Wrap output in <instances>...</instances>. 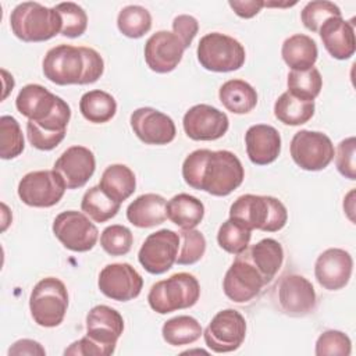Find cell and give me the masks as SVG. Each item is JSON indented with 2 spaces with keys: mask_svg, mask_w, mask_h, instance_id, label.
<instances>
[{
  "mask_svg": "<svg viewBox=\"0 0 356 356\" xmlns=\"http://www.w3.org/2000/svg\"><path fill=\"white\" fill-rule=\"evenodd\" d=\"M182 178L193 189L227 196L241 186L245 170L236 154L229 150L197 149L185 157Z\"/></svg>",
  "mask_w": 356,
  "mask_h": 356,
  "instance_id": "obj_1",
  "label": "cell"
},
{
  "mask_svg": "<svg viewBox=\"0 0 356 356\" xmlns=\"http://www.w3.org/2000/svg\"><path fill=\"white\" fill-rule=\"evenodd\" d=\"M42 68L56 85H88L103 75L104 61L92 47L58 44L46 53Z\"/></svg>",
  "mask_w": 356,
  "mask_h": 356,
  "instance_id": "obj_2",
  "label": "cell"
},
{
  "mask_svg": "<svg viewBox=\"0 0 356 356\" xmlns=\"http://www.w3.org/2000/svg\"><path fill=\"white\" fill-rule=\"evenodd\" d=\"M229 218L236 220L250 231L277 232L285 227L288 211L284 203L277 197L246 193L231 204Z\"/></svg>",
  "mask_w": 356,
  "mask_h": 356,
  "instance_id": "obj_3",
  "label": "cell"
},
{
  "mask_svg": "<svg viewBox=\"0 0 356 356\" xmlns=\"http://www.w3.org/2000/svg\"><path fill=\"white\" fill-rule=\"evenodd\" d=\"M10 26L22 42H46L61 32V18L54 7L49 8L35 1H25L11 11Z\"/></svg>",
  "mask_w": 356,
  "mask_h": 356,
  "instance_id": "obj_4",
  "label": "cell"
},
{
  "mask_svg": "<svg viewBox=\"0 0 356 356\" xmlns=\"http://www.w3.org/2000/svg\"><path fill=\"white\" fill-rule=\"evenodd\" d=\"M199 296L200 285L197 278L189 273H177L153 284L147 293V302L156 313L167 314L195 306Z\"/></svg>",
  "mask_w": 356,
  "mask_h": 356,
  "instance_id": "obj_5",
  "label": "cell"
},
{
  "mask_svg": "<svg viewBox=\"0 0 356 356\" xmlns=\"http://www.w3.org/2000/svg\"><path fill=\"white\" fill-rule=\"evenodd\" d=\"M68 307V292L64 282L56 277L40 280L29 296V310L33 321L46 328L63 323Z\"/></svg>",
  "mask_w": 356,
  "mask_h": 356,
  "instance_id": "obj_6",
  "label": "cell"
},
{
  "mask_svg": "<svg viewBox=\"0 0 356 356\" xmlns=\"http://www.w3.org/2000/svg\"><path fill=\"white\" fill-rule=\"evenodd\" d=\"M197 60L200 65L213 72H231L245 64V47L232 36L211 32L204 35L197 44Z\"/></svg>",
  "mask_w": 356,
  "mask_h": 356,
  "instance_id": "obj_7",
  "label": "cell"
},
{
  "mask_svg": "<svg viewBox=\"0 0 356 356\" xmlns=\"http://www.w3.org/2000/svg\"><path fill=\"white\" fill-rule=\"evenodd\" d=\"M67 185L54 170H40L25 174L18 184V196L31 207H51L57 204Z\"/></svg>",
  "mask_w": 356,
  "mask_h": 356,
  "instance_id": "obj_8",
  "label": "cell"
},
{
  "mask_svg": "<svg viewBox=\"0 0 356 356\" xmlns=\"http://www.w3.org/2000/svg\"><path fill=\"white\" fill-rule=\"evenodd\" d=\"M289 149L295 164L306 171L324 170L335 154L334 145L325 134L309 129L298 131Z\"/></svg>",
  "mask_w": 356,
  "mask_h": 356,
  "instance_id": "obj_9",
  "label": "cell"
},
{
  "mask_svg": "<svg viewBox=\"0 0 356 356\" xmlns=\"http://www.w3.org/2000/svg\"><path fill=\"white\" fill-rule=\"evenodd\" d=\"M246 321L235 309L218 312L203 332L207 348L216 353L236 350L245 341Z\"/></svg>",
  "mask_w": 356,
  "mask_h": 356,
  "instance_id": "obj_10",
  "label": "cell"
},
{
  "mask_svg": "<svg viewBox=\"0 0 356 356\" xmlns=\"http://www.w3.org/2000/svg\"><path fill=\"white\" fill-rule=\"evenodd\" d=\"M53 234L64 248L72 252H88L97 242L99 231L89 217L76 210H67L56 216Z\"/></svg>",
  "mask_w": 356,
  "mask_h": 356,
  "instance_id": "obj_11",
  "label": "cell"
},
{
  "mask_svg": "<svg viewBox=\"0 0 356 356\" xmlns=\"http://www.w3.org/2000/svg\"><path fill=\"white\" fill-rule=\"evenodd\" d=\"M179 250V235L171 229H159L150 234L142 243L138 260L150 274L167 273L177 260Z\"/></svg>",
  "mask_w": 356,
  "mask_h": 356,
  "instance_id": "obj_12",
  "label": "cell"
},
{
  "mask_svg": "<svg viewBox=\"0 0 356 356\" xmlns=\"http://www.w3.org/2000/svg\"><path fill=\"white\" fill-rule=\"evenodd\" d=\"M278 307L291 317H303L316 309L317 296L312 282L299 274H286L275 285Z\"/></svg>",
  "mask_w": 356,
  "mask_h": 356,
  "instance_id": "obj_13",
  "label": "cell"
},
{
  "mask_svg": "<svg viewBox=\"0 0 356 356\" xmlns=\"http://www.w3.org/2000/svg\"><path fill=\"white\" fill-rule=\"evenodd\" d=\"M264 285L267 284L243 253L236 254L222 281L225 296L235 303L250 302L261 292Z\"/></svg>",
  "mask_w": 356,
  "mask_h": 356,
  "instance_id": "obj_14",
  "label": "cell"
},
{
  "mask_svg": "<svg viewBox=\"0 0 356 356\" xmlns=\"http://www.w3.org/2000/svg\"><path fill=\"white\" fill-rule=\"evenodd\" d=\"M124 331V318L113 307L97 305L86 316V337L92 339L102 356L113 355L118 338Z\"/></svg>",
  "mask_w": 356,
  "mask_h": 356,
  "instance_id": "obj_15",
  "label": "cell"
},
{
  "mask_svg": "<svg viewBox=\"0 0 356 356\" xmlns=\"http://www.w3.org/2000/svg\"><path fill=\"white\" fill-rule=\"evenodd\" d=\"M97 285L104 296L117 302H128L139 296L143 278L128 263H111L100 271Z\"/></svg>",
  "mask_w": 356,
  "mask_h": 356,
  "instance_id": "obj_16",
  "label": "cell"
},
{
  "mask_svg": "<svg viewBox=\"0 0 356 356\" xmlns=\"http://www.w3.org/2000/svg\"><path fill=\"white\" fill-rule=\"evenodd\" d=\"M182 125L186 136L193 140H216L225 135L229 120L213 106L196 104L185 113Z\"/></svg>",
  "mask_w": 356,
  "mask_h": 356,
  "instance_id": "obj_17",
  "label": "cell"
},
{
  "mask_svg": "<svg viewBox=\"0 0 356 356\" xmlns=\"http://www.w3.org/2000/svg\"><path fill=\"white\" fill-rule=\"evenodd\" d=\"M185 46L181 39L168 31H157L145 43V61L157 74L171 72L182 60Z\"/></svg>",
  "mask_w": 356,
  "mask_h": 356,
  "instance_id": "obj_18",
  "label": "cell"
},
{
  "mask_svg": "<svg viewBox=\"0 0 356 356\" xmlns=\"http://www.w3.org/2000/svg\"><path fill=\"white\" fill-rule=\"evenodd\" d=\"M134 134L146 145H167L174 140L177 128L171 117L153 108L140 107L129 118Z\"/></svg>",
  "mask_w": 356,
  "mask_h": 356,
  "instance_id": "obj_19",
  "label": "cell"
},
{
  "mask_svg": "<svg viewBox=\"0 0 356 356\" xmlns=\"http://www.w3.org/2000/svg\"><path fill=\"white\" fill-rule=\"evenodd\" d=\"M353 270L349 252L339 248L324 250L316 260L314 275L317 282L328 291H338L348 285Z\"/></svg>",
  "mask_w": 356,
  "mask_h": 356,
  "instance_id": "obj_20",
  "label": "cell"
},
{
  "mask_svg": "<svg viewBox=\"0 0 356 356\" xmlns=\"http://www.w3.org/2000/svg\"><path fill=\"white\" fill-rule=\"evenodd\" d=\"M53 170L63 177L67 189L82 188L96 170L95 154L85 146H71L56 160Z\"/></svg>",
  "mask_w": 356,
  "mask_h": 356,
  "instance_id": "obj_21",
  "label": "cell"
},
{
  "mask_svg": "<svg viewBox=\"0 0 356 356\" xmlns=\"http://www.w3.org/2000/svg\"><path fill=\"white\" fill-rule=\"evenodd\" d=\"M64 103L65 100L60 96H56L38 83L25 85L15 99L17 110L26 117L28 121L33 122H40L51 117Z\"/></svg>",
  "mask_w": 356,
  "mask_h": 356,
  "instance_id": "obj_22",
  "label": "cell"
},
{
  "mask_svg": "<svg viewBox=\"0 0 356 356\" xmlns=\"http://www.w3.org/2000/svg\"><path fill=\"white\" fill-rule=\"evenodd\" d=\"M71 118V108L65 102L51 117L40 122L28 121L26 135L29 143L39 150H51L65 138L67 125Z\"/></svg>",
  "mask_w": 356,
  "mask_h": 356,
  "instance_id": "obj_23",
  "label": "cell"
},
{
  "mask_svg": "<svg viewBox=\"0 0 356 356\" xmlns=\"http://www.w3.org/2000/svg\"><path fill=\"white\" fill-rule=\"evenodd\" d=\"M245 145L249 160L256 165L271 164L281 153L280 132L267 124L249 127L245 134Z\"/></svg>",
  "mask_w": 356,
  "mask_h": 356,
  "instance_id": "obj_24",
  "label": "cell"
},
{
  "mask_svg": "<svg viewBox=\"0 0 356 356\" xmlns=\"http://www.w3.org/2000/svg\"><path fill=\"white\" fill-rule=\"evenodd\" d=\"M325 50L337 60H348L355 54V22L342 17L328 18L318 29Z\"/></svg>",
  "mask_w": 356,
  "mask_h": 356,
  "instance_id": "obj_25",
  "label": "cell"
},
{
  "mask_svg": "<svg viewBox=\"0 0 356 356\" xmlns=\"http://www.w3.org/2000/svg\"><path fill=\"white\" fill-rule=\"evenodd\" d=\"M256 267L266 284L271 282L284 261V249L273 238H264L242 252Z\"/></svg>",
  "mask_w": 356,
  "mask_h": 356,
  "instance_id": "obj_26",
  "label": "cell"
},
{
  "mask_svg": "<svg viewBox=\"0 0 356 356\" xmlns=\"http://www.w3.org/2000/svg\"><path fill=\"white\" fill-rule=\"evenodd\" d=\"M167 200L157 193H145L129 203L128 221L138 228H152L165 221Z\"/></svg>",
  "mask_w": 356,
  "mask_h": 356,
  "instance_id": "obj_27",
  "label": "cell"
},
{
  "mask_svg": "<svg viewBox=\"0 0 356 356\" xmlns=\"http://www.w3.org/2000/svg\"><path fill=\"white\" fill-rule=\"evenodd\" d=\"M281 56L292 71H305L314 67L318 50L314 39L303 33H295L284 40Z\"/></svg>",
  "mask_w": 356,
  "mask_h": 356,
  "instance_id": "obj_28",
  "label": "cell"
},
{
  "mask_svg": "<svg viewBox=\"0 0 356 356\" xmlns=\"http://www.w3.org/2000/svg\"><path fill=\"white\" fill-rule=\"evenodd\" d=\"M165 214L181 229H192L202 222L204 204L189 193H178L167 202Z\"/></svg>",
  "mask_w": 356,
  "mask_h": 356,
  "instance_id": "obj_29",
  "label": "cell"
},
{
  "mask_svg": "<svg viewBox=\"0 0 356 356\" xmlns=\"http://www.w3.org/2000/svg\"><path fill=\"white\" fill-rule=\"evenodd\" d=\"M218 99L232 114H248L257 104V92L243 79H229L221 85Z\"/></svg>",
  "mask_w": 356,
  "mask_h": 356,
  "instance_id": "obj_30",
  "label": "cell"
},
{
  "mask_svg": "<svg viewBox=\"0 0 356 356\" xmlns=\"http://www.w3.org/2000/svg\"><path fill=\"white\" fill-rule=\"evenodd\" d=\"M99 186L108 197L122 203L135 192L136 178L128 165L111 164L103 171Z\"/></svg>",
  "mask_w": 356,
  "mask_h": 356,
  "instance_id": "obj_31",
  "label": "cell"
},
{
  "mask_svg": "<svg viewBox=\"0 0 356 356\" xmlns=\"http://www.w3.org/2000/svg\"><path fill=\"white\" fill-rule=\"evenodd\" d=\"M79 110L85 120L93 124H104L117 113L115 99L100 89L89 90L79 100Z\"/></svg>",
  "mask_w": 356,
  "mask_h": 356,
  "instance_id": "obj_32",
  "label": "cell"
},
{
  "mask_svg": "<svg viewBox=\"0 0 356 356\" xmlns=\"http://www.w3.org/2000/svg\"><path fill=\"white\" fill-rule=\"evenodd\" d=\"M314 102H305L284 92L274 103V115L285 125L306 124L314 115Z\"/></svg>",
  "mask_w": 356,
  "mask_h": 356,
  "instance_id": "obj_33",
  "label": "cell"
},
{
  "mask_svg": "<svg viewBox=\"0 0 356 356\" xmlns=\"http://www.w3.org/2000/svg\"><path fill=\"white\" fill-rule=\"evenodd\" d=\"M203 334L200 323L191 316H177L163 324V339L171 346L189 345L196 342Z\"/></svg>",
  "mask_w": 356,
  "mask_h": 356,
  "instance_id": "obj_34",
  "label": "cell"
},
{
  "mask_svg": "<svg viewBox=\"0 0 356 356\" xmlns=\"http://www.w3.org/2000/svg\"><path fill=\"white\" fill-rule=\"evenodd\" d=\"M120 207L121 203L108 197L99 185L89 188L83 193L81 202V210L96 222H104L107 220H111L117 216Z\"/></svg>",
  "mask_w": 356,
  "mask_h": 356,
  "instance_id": "obj_35",
  "label": "cell"
},
{
  "mask_svg": "<svg viewBox=\"0 0 356 356\" xmlns=\"http://www.w3.org/2000/svg\"><path fill=\"white\" fill-rule=\"evenodd\" d=\"M288 92L305 102H314L323 88V78L317 68L291 71L288 74Z\"/></svg>",
  "mask_w": 356,
  "mask_h": 356,
  "instance_id": "obj_36",
  "label": "cell"
},
{
  "mask_svg": "<svg viewBox=\"0 0 356 356\" xmlns=\"http://www.w3.org/2000/svg\"><path fill=\"white\" fill-rule=\"evenodd\" d=\"M117 26L124 36L138 39L150 31L152 15L145 7L131 4L118 13Z\"/></svg>",
  "mask_w": 356,
  "mask_h": 356,
  "instance_id": "obj_37",
  "label": "cell"
},
{
  "mask_svg": "<svg viewBox=\"0 0 356 356\" xmlns=\"http://www.w3.org/2000/svg\"><path fill=\"white\" fill-rule=\"evenodd\" d=\"M250 238L252 231L234 218L224 221L217 232V242L220 248L235 256L248 249Z\"/></svg>",
  "mask_w": 356,
  "mask_h": 356,
  "instance_id": "obj_38",
  "label": "cell"
},
{
  "mask_svg": "<svg viewBox=\"0 0 356 356\" xmlns=\"http://www.w3.org/2000/svg\"><path fill=\"white\" fill-rule=\"evenodd\" d=\"M24 135L18 121L11 115L0 117V157L11 160L24 152Z\"/></svg>",
  "mask_w": 356,
  "mask_h": 356,
  "instance_id": "obj_39",
  "label": "cell"
},
{
  "mask_svg": "<svg viewBox=\"0 0 356 356\" xmlns=\"http://www.w3.org/2000/svg\"><path fill=\"white\" fill-rule=\"evenodd\" d=\"M56 11L61 18V35L67 38H79L85 33L88 28V15L85 10L72 1L60 3L56 7Z\"/></svg>",
  "mask_w": 356,
  "mask_h": 356,
  "instance_id": "obj_40",
  "label": "cell"
},
{
  "mask_svg": "<svg viewBox=\"0 0 356 356\" xmlns=\"http://www.w3.org/2000/svg\"><path fill=\"white\" fill-rule=\"evenodd\" d=\"M178 235H179V250H178L175 263L181 266H191L197 263L206 252L204 235L195 228L182 229Z\"/></svg>",
  "mask_w": 356,
  "mask_h": 356,
  "instance_id": "obj_41",
  "label": "cell"
},
{
  "mask_svg": "<svg viewBox=\"0 0 356 356\" xmlns=\"http://www.w3.org/2000/svg\"><path fill=\"white\" fill-rule=\"evenodd\" d=\"M332 17H342L339 7L331 1L314 0L309 1L300 11V19L312 32H318L320 26Z\"/></svg>",
  "mask_w": 356,
  "mask_h": 356,
  "instance_id": "obj_42",
  "label": "cell"
},
{
  "mask_svg": "<svg viewBox=\"0 0 356 356\" xmlns=\"http://www.w3.org/2000/svg\"><path fill=\"white\" fill-rule=\"evenodd\" d=\"M134 243V235L129 228L113 224L103 229L100 235V245L103 250L110 256H124L127 254Z\"/></svg>",
  "mask_w": 356,
  "mask_h": 356,
  "instance_id": "obj_43",
  "label": "cell"
},
{
  "mask_svg": "<svg viewBox=\"0 0 356 356\" xmlns=\"http://www.w3.org/2000/svg\"><path fill=\"white\" fill-rule=\"evenodd\" d=\"M316 355L317 356H349L352 352L350 338L338 330L324 331L316 342Z\"/></svg>",
  "mask_w": 356,
  "mask_h": 356,
  "instance_id": "obj_44",
  "label": "cell"
},
{
  "mask_svg": "<svg viewBox=\"0 0 356 356\" xmlns=\"http://www.w3.org/2000/svg\"><path fill=\"white\" fill-rule=\"evenodd\" d=\"M355 154H356V139L355 136H349L339 142L337 147L335 156V165L341 175L345 178L355 181L356 179V164H355Z\"/></svg>",
  "mask_w": 356,
  "mask_h": 356,
  "instance_id": "obj_45",
  "label": "cell"
},
{
  "mask_svg": "<svg viewBox=\"0 0 356 356\" xmlns=\"http://www.w3.org/2000/svg\"><path fill=\"white\" fill-rule=\"evenodd\" d=\"M199 31V22L195 17L188 14H181L172 21V32L181 39L185 49L191 46Z\"/></svg>",
  "mask_w": 356,
  "mask_h": 356,
  "instance_id": "obj_46",
  "label": "cell"
},
{
  "mask_svg": "<svg viewBox=\"0 0 356 356\" xmlns=\"http://www.w3.org/2000/svg\"><path fill=\"white\" fill-rule=\"evenodd\" d=\"M228 4L235 11V14L241 18H252L256 14H259L260 10L264 7V1L261 0H245V1L231 0L228 1Z\"/></svg>",
  "mask_w": 356,
  "mask_h": 356,
  "instance_id": "obj_47",
  "label": "cell"
},
{
  "mask_svg": "<svg viewBox=\"0 0 356 356\" xmlns=\"http://www.w3.org/2000/svg\"><path fill=\"white\" fill-rule=\"evenodd\" d=\"M8 355H40L44 356V348L33 339H19L8 349Z\"/></svg>",
  "mask_w": 356,
  "mask_h": 356,
  "instance_id": "obj_48",
  "label": "cell"
},
{
  "mask_svg": "<svg viewBox=\"0 0 356 356\" xmlns=\"http://www.w3.org/2000/svg\"><path fill=\"white\" fill-rule=\"evenodd\" d=\"M1 74H3V82H4V93H3V100H4L8 92L13 90L14 88V79H13V75H10L6 70H1Z\"/></svg>",
  "mask_w": 356,
  "mask_h": 356,
  "instance_id": "obj_49",
  "label": "cell"
}]
</instances>
